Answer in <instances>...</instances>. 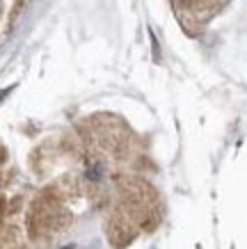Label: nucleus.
<instances>
[{"label":"nucleus","instance_id":"nucleus-1","mask_svg":"<svg viewBox=\"0 0 247 249\" xmlns=\"http://www.w3.org/2000/svg\"><path fill=\"white\" fill-rule=\"evenodd\" d=\"M69 215L57 201L53 199H41L32 206V215H30V231L32 235H48V233H57L67 227Z\"/></svg>","mask_w":247,"mask_h":249},{"label":"nucleus","instance_id":"nucleus-2","mask_svg":"<svg viewBox=\"0 0 247 249\" xmlns=\"http://www.w3.org/2000/svg\"><path fill=\"white\" fill-rule=\"evenodd\" d=\"M64 249H74V245H69V247H64Z\"/></svg>","mask_w":247,"mask_h":249}]
</instances>
